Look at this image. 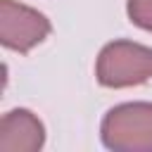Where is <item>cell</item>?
Returning <instances> with one entry per match:
<instances>
[{"label":"cell","instance_id":"2","mask_svg":"<svg viewBox=\"0 0 152 152\" xmlns=\"http://www.w3.org/2000/svg\"><path fill=\"white\" fill-rule=\"evenodd\" d=\"M107 150L152 152V102H124L112 107L100 126Z\"/></svg>","mask_w":152,"mask_h":152},{"label":"cell","instance_id":"4","mask_svg":"<svg viewBox=\"0 0 152 152\" xmlns=\"http://www.w3.org/2000/svg\"><path fill=\"white\" fill-rule=\"evenodd\" d=\"M45 142L40 119L28 109H12L0 121V152H38Z\"/></svg>","mask_w":152,"mask_h":152},{"label":"cell","instance_id":"5","mask_svg":"<svg viewBox=\"0 0 152 152\" xmlns=\"http://www.w3.org/2000/svg\"><path fill=\"white\" fill-rule=\"evenodd\" d=\"M126 12H128V19L135 26L152 33V0H128Z\"/></svg>","mask_w":152,"mask_h":152},{"label":"cell","instance_id":"1","mask_svg":"<svg viewBox=\"0 0 152 152\" xmlns=\"http://www.w3.org/2000/svg\"><path fill=\"white\" fill-rule=\"evenodd\" d=\"M97 83L104 88H133L152 78V48L133 40L107 43L95 64Z\"/></svg>","mask_w":152,"mask_h":152},{"label":"cell","instance_id":"3","mask_svg":"<svg viewBox=\"0 0 152 152\" xmlns=\"http://www.w3.org/2000/svg\"><path fill=\"white\" fill-rule=\"evenodd\" d=\"M50 21L43 12L17 0H0V43L14 52H28L50 33Z\"/></svg>","mask_w":152,"mask_h":152}]
</instances>
